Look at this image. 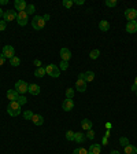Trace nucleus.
<instances>
[{
  "label": "nucleus",
  "mask_w": 137,
  "mask_h": 154,
  "mask_svg": "<svg viewBox=\"0 0 137 154\" xmlns=\"http://www.w3.org/2000/svg\"><path fill=\"white\" fill-rule=\"evenodd\" d=\"M100 150H101L100 144L93 143V144H90V147L88 149V153L89 154H100Z\"/></svg>",
  "instance_id": "obj_15"
},
{
  "label": "nucleus",
  "mask_w": 137,
  "mask_h": 154,
  "mask_svg": "<svg viewBox=\"0 0 137 154\" xmlns=\"http://www.w3.org/2000/svg\"><path fill=\"white\" fill-rule=\"evenodd\" d=\"M17 14H18V13H15L14 10H7V11H4L3 21H6V22L14 21V19H17Z\"/></svg>",
  "instance_id": "obj_7"
},
{
  "label": "nucleus",
  "mask_w": 137,
  "mask_h": 154,
  "mask_svg": "<svg viewBox=\"0 0 137 154\" xmlns=\"http://www.w3.org/2000/svg\"><path fill=\"white\" fill-rule=\"evenodd\" d=\"M32 121H33V124H36V125H43L44 118H43V116H40V114H33Z\"/></svg>",
  "instance_id": "obj_19"
},
{
  "label": "nucleus",
  "mask_w": 137,
  "mask_h": 154,
  "mask_svg": "<svg viewBox=\"0 0 137 154\" xmlns=\"http://www.w3.org/2000/svg\"><path fill=\"white\" fill-rule=\"evenodd\" d=\"M28 92L32 94V95H39L40 94V85H37V84H29V88H28Z\"/></svg>",
  "instance_id": "obj_17"
},
{
  "label": "nucleus",
  "mask_w": 137,
  "mask_h": 154,
  "mask_svg": "<svg viewBox=\"0 0 137 154\" xmlns=\"http://www.w3.org/2000/svg\"><path fill=\"white\" fill-rule=\"evenodd\" d=\"M4 4H8V0H0V6H4Z\"/></svg>",
  "instance_id": "obj_42"
},
{
  "label": "nucleus",
  "mask_w": 137,
  "mask_h": 154,
  "mask_svg": "<svg viewBox=\"0 0 137 154\" xmlns=\"http://www.w3.org/2000/svg\"><path fill=\"white\" fill-rule=\"evenodd\" d=\"M60 58H62V61H66V62L70 61V58H71L70 50H68V48H62L60 50Z\"/></svg>",
  "instance_id": "obj_13"
},
{
  "label": "nucleus",
  "mask_w": 137,
  "mask_h": 154,
  "mask_svg": "<svg viewBox=\"0 0 137 154\" xmlns=\"http://www.w3.org/2000/svg\"><path fill=\"white\" fill-rule=\"evenodd\" d=\"M23 117H25V120H30V121H32V118H33V111H32V110H26L25 113H23Z\"/></svg>",
  "instance_id": "obj_31"
},
{
  "label": "nucleus",
  "mask_w": 137,
  "mask_h": 154,
  "mask_svg": "<svg viewBox=\"0 0 137 154\" xmlns=\"http://www.w3.org/2000/svg\"><path fill=\"white\" fill-rule=\"evenodd\" d=\"M63 7L65 8H70L73 6V4H74V1H73V0H63Z\"/></svg>",
  "instance_id": "obj_33"
},
{
  "label": "nucleus",
  "mask_w": 137,
  "mask_h": 154,
  "mask_svg": "<svg viewBox=\"0 0 137 154\" xmlns=\"http://www.w3.org/2000/svg\"><path fill=\"white\" fill-rule=\"evenodd\" d=\"M104 135H106V138H110V135H111V131H110V129H107Z\"/></svg>",
  "instance_id": "obj_43"
},
{
  "label": "nucleus",
  "mask_w": 137,
  "mask_h": 154,
  "mask_svg": "<svg viewBox=\"0 0 137 154\" xmlns=\"http://www.w3.org/2000/svg\"><path fill=\"white\" fill-rule=\"evenodd\" d=\"M101 144H104V146H106V144H108V139L106 138V136L103 138V143H101Z\"/></svg>",
  "instance_id": "obj_44"
},
{
  "label": "nucleus",
  "mask_w": 137,
  "mask_h": 154,
  "mask_svg": "<svg viewBox=\"0 0 137 154\" xmlns=\"http://www.w3.org/2000/svg\"><path fill=\"white\" fill-rule=\"evenodd\" d=\"M136 97H137V91H136Z\"/></svg>",
  "instance_id": "obj_50"
},
{
  "label": "nucleus",
  "mask_w": 137,
  "mask_h": 154,
  "mask_svg": "<svg viewBox=\"0 0 137 154\" xmlns=\"http://www.w3.org/2000/svg\"><path fill=\"white\" fill-rule=\"evenodd\" d=\"M92 125H93V122L90 121L89 118H84L82 121H81V127H82L84 131H89V129H92Z\"/></svg>",
  "instance_id": "obj_16"
},
{
  "label": "nucleus",
  "mask_w": 137,
  "mask_h": 154,
  "mask_svg": "<svg viewBox=\"0 0 137 154\" xmlns=\"http://www.w3.org/2000/svg\"><path fill=\"white\" fill-rule=\"evenodd\" d=\"M45 74H47V73H45V68H43V66H41V68H37L36 70H34V76H36V77H39V79L44 77Z\"/></svg>",
  "instance_id": "obj_20"
},
{
  "label": "nucleus",
  "mask_w": 137,
  "mask_h": 154,
  "mask_svg": "<svg viewBox=\"0 0 137 154\" xmlns=\"http://www.w3.org/2000/svg\"><path fill=\"white\" fill-rule=\"evenodd\" d=\"M74 135H76V132H73V131H67V132H66V139L67 140H74Z\"/></svg>",
  "instance_id": "obj_34"
},
{
  "label": "nucleus",
  "mask_w": 137,
  "mask_h": 154,
  "mask_svg": "<svg viewBox=\"0 0 137 154\" xmlns=\"http://www.w3.org/2000/svg\"><path fill=\"white\" fill-rule=\"evenodd\" d=\"M6 28H7V22H6V21H0V32L6 30Z\"/></svg>",
  "instance_id": "obj_37"
},
{
  "label": "nucleus",
  "mask_w": 137,
  "mask_h": 154,
  "mask_svg": "<svg viewBox=\"0 0 137 154\" xmlns=\"http://www.w3.org/2000/svg\"><path fill=\"white\" fill-rule=\"evenodd\" d=\"M134 84H136V85H137V77H136V79H134Z\"/></svg>",
  "instance_id": "obj_49"
},
{
  "label": "nucleus",
  "mask_w": 137,
  "mask_h": 154,
  "mask_svg": "<svg viewBox=\"0 0 137 154\" xmlns=\"http://www.w3.org/2000/svg\"><path fill=\"white\" fill-rule=\"evenodd\" d=\"M32 26H33V29H36V30H41V29L45 26V21H44L43 17L34 15L32 19Z\"/></svg>",
  "instance_id": "obj_3"
},
{
  "label": "nucleus",
  "mask_w": 137,
  "mask_h": 154,
  "mask_svg": "<svg viewBox=\"0 0 137 154\" xmlns=\"http://www.w3.org/2000/svg\"><path fill=\"white\" fill-rule=\"evenodd\" d=\"M117 4H118L117 0H106V6L107 7H115Z\"/></svg>",
  "instance_id": "obj_32"
},
{
  "label": "nucleus",
  "mask_w": 137,
  "mask_h": 154,
  "mask_svg": "<svg viewBox=\"0 0 137 154\" xmlns=\"http://www.w3.org/2000/svg\"><path fill=\"white\" fill-rule=\"evenodd\" d=\"M74 140H76L77 143H84V140H85V135L82 132H76L74 135Z\"/></svg>",
  "instance_id": "obj_21"
},
{
  "label": "nucleus",
  "mask_w": 137,
  "mask_h": 154,
  "mask_svg": "<svg viewBox=\"0 0 137 154\" xmlns=\"http://www.w3.org/2000/svg\"><path fill=\"white\" fill-rule=\"evenodd\" d=\"M67 68H68V62L62 61L60 65H59V69H60V70H67Z\"/></svg>",
  "instance_id": "obj_35"
},
{
  "label": "nucleus",
  "mask_w": 137,
  "mask_h": 154,
  "mask_svg": "<svg viewBox=\"0 0 137 154\" xmlns=\"http://www.w3.org/2000/svg\"><path fill=\"white\" fill-rule=\"evenodd\" d=\"M132 91H133V92H134V91H137V85H136V84H133V85H132Z\"/></svg>",
  "instance_id": "obj_45"
},
{
  "label": "nucleus",
  "mask_w": 137,
  "mask_h": 154,
  "mask_svg": "<svg viewBox=\"0 0 137 154\" xmlns=\"http://www.w3.org/2000/svg\"><path fill=\"white\" fill-rule=\"evenodd\" d=\"M4 62H6V58H4L3 54H1V55H0V66H3Z\"/></svg>",
  "instance_id": "obj_39"
},
{
  "label": "nucleus",
  "mask_w": 137,
  "mask_h": 154,
  "mask_svg": "<svg viewBox=\"0 0 137 154\" xmlns=\"http://www.w3.org/2000/svg\"><path fill=\"white\" fill-rule=\"evenodd\" d=\"M123 151H125V154H137V147L129 143L128 146H125Z\"/></svg>",
  "instance_id": "obj_18"
},
{
  "label": "nucleus",
  "mask_w": 137,
  "mask_h": 154,
  "mask_svg": "<svg viewBox=\"0 0 137 154\" xmlns=\"http://www.w3.org/2000/svg\"><path fill=\"white\" fill-rule=\"evenodd\" d=\"M111 122H107V124H106V128H107V129H110V128H111Z\"/></svg>",
  "instance_id": "obj_46"
},
{
  "label": "nucleus",
  "mask_w": 137,
  "mask_h": 154,
  "mask_svg": "<svg viewBox=\"0 0 137 154\" xmlns=\"http://www.w3.org/2000/svg\"><path fill=\"white\" fill-rule=\"evenodd\" d=\"M21 105L15 100V102H10L7 106V113L11 116V117H17V116L21 114Z\"/></svg>",
  "instance_id": "obj_1"
},
{
  "label": "nucleus",
  "mask_w": 137,
  "mask_h": 154,
  "mask_svg": "<svg viewBox=\"0 0 137 154\" xmlns=\"http://www.w3.org/2000/svg\"><path fill=\"white\" fill-rule=\"evenodd\" d=\"M14 7L15 10L18 11H26V7H28V4H26L25 0H15L14 1Z\"/></svg>",
  "instance_id": "obj_9"
},
{
  "label": "nucleus",
  "mask_w": 137,
  "mask_h": 154,
  "mask_svg": "<svg viewBox=\"0 0 137 154\" xmlns=\"http://www.w3.org/2000/svg\"><path fill=\"white\" fill-rule=\"evenodd\" d=\"M125 18H126L129 22L136 21V18H137L136 8H128V10H125Z\"/></svg>",
  "instance_id": "obj_8"
},
{
  "label": "nucleus",
  "mask_w": 137,
  "mask_h": 154,
  "mask_svg": "<svg viewBox=\"0 0 137 154\" xmlns=\"http://www.w3.org/2000/svg\"><path fill=\"white\" fill-rule=\"evenodd\" d=\"M136 22H137V18H136Z\"/></svg>",
  "instance_id": "obj_52"
},
{
  "label": "nucleus",
  "mask_w": 137,
  "mask_h": 154,
  "mask_svg": "<svg viewBox=\"0 0 137 154\" xmlns=\"http://www.w3.org/2000/svg\"><path fill=\"white\" fill-rule=\"evenodd\" d=\"M87 138L90 140H93L95 139V132H93V129H89V131H87Z\"/></svg>",
  "instance_id": "obj_36"
},
{
  "label": "nucleus",
  "mask_w": 137,
  "mask_h": 154,
  "mask_svg": "<svg viewBox=\"0 0 137 154\" xmlns=\"http://www.w3.org/2000/svg\"><path fill=\"white\" fill-rule=\"evenodd\" d=\"M73 154H89V153H88L87 149H84V147H78V149H76V150L73 151Z\"/></svg>",
  "instance_id": "obj_29"
},
{
  "label": "nucleus",
  "mask_w": 137,
  "mask_h": 154,
  "mask_svg": "<svg viewBox=\"0 0 137 154\" xmlns=\"http://www.w3.org/2000/svg\"><path fill=\"white\" fill-rule=\"evenodd\" d=\"M43 18H44V21L47 22V21H50V18H51V17H50V14H45V15H44V17H43Z\"/></svg>",
  "instance_id": "obj_41"
},
{
  "label": "nucleus",
  "mask_w": 137,
  "mask_h": 154,
  "mask_svg": "<svg viewBox=\"0 0 137 154\" xmlns=\"http://www.w3.org/2000/svg\"><path fill=\"white\" fill-rule=\"evenodd\" d=\"M73 108H74L73 99H67V98H66V99L63 100V103H62V109L65 111H70V110H73Z\"/></svg>",
  "instance_id": "obj_11"
},
{
  "label": "nucleus",
  "mask_w": 137,
  "mask_h": 154,
  "mask_svg": "<svg viewBox=\"0 0 137 154\" xmlns=\"http://www.w3.org/2000/svg\"><path fill=\"white\" fill-rule=\"evenodd\" d=\"M33 63H34V66H37V68H41V61H40V59H34Z\"/></svg>",
  "instance_id": "obj_38"
},
{
  "label": "nucleus",
  "mask_w": 137,
  "mask_h": 154,
  "mask_svg": "<svg viewBox=\"0 0 137 154\" xmlns=\"http://www.w3.org/2000/svg\"><path fill=\"white\" fill-rule=\"evenodd\" d=\"M3 15H4V11L1 10V7H0V18H1V17H3Z\"/></svg>",
  "instance_id": "obj_48"
},
{
  "label": "nucleus",
  "mask_w": 137,
  "mask_h": 154,
  "mask_svg": "<svg viewBox=\"0 0 137 154\" xmlns=\"http://www.w3.org/2000/svg\"><path fill=\"white\" fill-rule=\"evenodd\" d=\"M95 79V73L90 72V70H88V72H85V81H93Z\"/></svg>",
  "instance_id": "obj_23"
},
{
  "label": "nucleus",
  "mask_w": 137,
  "mask_h": 154,
  "mask_svg": "<svg viewBox=\"0 0 137 154\" xmlns=\"http://www.w3.org/2000/svg\"><path fill=\"white\" fill-rule=\"evenodd\" d=\"M136 13H137V8H136Z\"/></svg>",
  "instance_id": "obj_51"
},
{
  "label": "nucleus",
  "mask_w": 137,
  "mask_h": 154,
  "mask_svg": "<svg viewBox=\"0 0 137 154\" xmlns=\"http://www.w3.org/2000/svg\"><path fill=\"white\" fill-rule=\"evenodd\" d=\"M99 29L103 30V32H107L108 29H110V24L107 21H100L99 22Z\"/></svg>",
  "instance_id": "obj_22"
},
{
  "label": "nucleus",
  "mask_w": 137,
  "mask_h": 154,
  "mask_svg": "<svg viewBox=\"0 0 137 154\" xmlns=\"http://www.w3.org/2000/svg\"><path fill=\"white\" fill-rule=\"evenodd\" d=\"M34 11H36V7H34V4H28V7H26V13H28V15L34 14Z\"/></svg>",
  "instance_id": "obj_27"
},
{
  "label": "nucleus",
  "mask_w": 137,
  "mask_h": 154,
  "mask_svg": "<svg viewBox=\"0 0 137 154\" xmlns=\"http://www.w3.org/2000/svg\"><path fill=\"white\" fill-rule=\"evenodd\" d=\"M119 144H121L122 147L128 146V144H129V139H128V138H125V136H122V138H119Z\"/></svg>",
  "instance_id": "obj_30"
},
{
  "label": "nucleus",
  "mask_w": 137,
  "mask_h": 154,
  "mask_svg": "<svg viewBox=\"0 0 137 154\" xmlns=\"http://www.w3.org/2000/svg\"><path fill=\"white\" fill-rule=\"evenodd\" d=\"M18 97H19V94L18 91L15 90H8L7 91V99H10V102H15V100H18Z\"/></svg>",
  "instance_id": "obj_12"
},
{
  "label": "nucleus",
  "mask_w": 137,
  "mask_h": 154,
  "mask_svg": "<svg viewBox=\"0 0 137 154\" xmlns=\"http://www.w3.org/2000/svg\"><path fill=\"white\" fill-rule=\"evenodd\" d=\"M45 73H47L48 76H51V77L56 79V77H59V76H60V69L58 68V65L51 63V65H48L47 68H45Z\"/></svg>",
  "instance_id": "obj_2"
},
{
  "label": "nucleus",
  "mask_w": 137,
  "mask_h": 154,
  "mask_svg": "<svg viewBox=\"0 0 137 154\" xmlns=\"http://www.w3.org/2000/svg\"><path fill=\"white\" fill-rule=\"evenodd\" d=\"M28 88H29V84L23 80H18L15 83V90L18 91L19 95H25V92H28Z\"/></svg>",
  "instance_id": "obj_4"
},
{
  "label": "nucleus",
  "mask_w": 137,
  "mask_h": 154,
  "mask_svg": "<svg viewBox=\"0 0 137 154\" xmlns=\"http://www.w3.org/2000/svg\"><path fill=\"white\" fill-rule=\"evenodd\" d=\"M110 154H121V153H119V151H118V150H112V151H111V153H110Z\"/></svg>",
  "instance_id": "obj_47"
},
{
  "label": "nucleus",
  "mask_w": 137,
  "mask_h": 154,
  "mask_svg": "<svg viewBox=\"0 0 137 154\" xmlns=\"http://www.w3.org/2000/svg\"><path fill=\"white\" fill-rule=\"evenodd\" d=\"M3 55L4 58H8V59H11V58H14L15 57V50H14V47L12 46H4L3 47Z\"/></svg>",
  "instance_id": "obj_6"
},
{
  "label": "nucleus",
  "mask_w": 137,
  "mask_h": 154,
  "mask_svg": "<svg viewBox=\"0 0 137 154\" xmlns=\"http://www.w3.org/2000/svg\"><path fill=\"white\" fill-rule=\"evenodd\" d=\"M28 13L26 11H19L18 14H17V22H18L19 26H25L28 24Z\"/></svg>",
  "instance_id": "obj_5"
},
{
  "label": "nucleus",
  "mask_w": 137,
  "mask_h": 154,
  "mask_svg": "<svg viewBox=\"0 0 137 154\" xmlns=\"http://www.w3.org/2000/svg\"><path fill=\"white\" fill-rule=\"evenodd\" d=\"M99 55H100V51H99V50H92L89 52V58H90V59H98Z\"/></svg>",
  "instance_id": "obj_25"
},
{
  "label": "nucleus",
  "mask_w": 137,
  "mask_h": 154,
  "mask_svg": "<svg viewBox=\"0 0 137 154\" xmlns=\"http://www.w3.org/2000/svg\"><path fill=\"white\" fill-rule=\"evenodd\" d=\"M74 92H76L74 88H67V90H66V98H67V99H73V98H74Z\"/></svg>",
  "instance_id": "obj_26"
},
{
  "label": "nucleus",
  "mask_w": 137,
  "mask_h": 154,
  "mask_svg": "<svg viewBox=\"0 0 137 154\" xmlns=\"http://www.w3.org/2000/svg\"><path fill=\"white\" fill-rule=\"evenodd\" d=\"M85 3V0H76L74 1V4H77V6H81V4H84Z\"/></svg>",
  "instance_id": "obj_40"
},
{
  "label": "nucleus",
  "mask_w": 137,
  "mask_h": 154,
  "mask_svg": "<svg viewBox=\"0 0 137 154\" xmlns=\"http://www.w3.org/2000/svg\"><path fill=\"white\" fill-rule=\"evenodd\" d=\"M10 65L11 66H19L21 65V59H19L18 57H14L10 59Z\"/></svg>",
  "instance_id": "obj_24"
},
{
  "label": "nucleus",
  "mask_w": 137,
  "mask_h": 154,
  "mask_svg": "<svg viewBox=\"0 0 137 154\" xmlns=\"http://www.w3.org/2000/svg\"><path fill=\"white\" fill-rule=\"evenodd\" d=\"M126 32L128 33H136L137 32V22L136 21L128 22L126 24Z\"/></svg>",
  "instance_id": "obj_14"
},
{
  "label": "nucleus",
  "mask_w": 137,
  "mask_h": 154,
  "mask_svg": "<svg viewBox=\"0 0 137 154\" xmlns=\"http://www.w3.org/2000/svg\"><path fill=\"white\" fill-rule=\"evenodd\" d=\"M17 102H18L21 106H23V105L28 103V99H26L25 95H19V97H18V100H17Z\"/></svg>",
  "instance_id": "obj_28"
},
{
  "label": "nucleus",
  "mask_w": 137,
  "mask_h": 154,
  "mask_svg": "<svg viewBox=\"0 0 137 154\" xmlns=\"http://www.w3.org/2000/svg\"><path fill=\"white\" fill-rule=\"evenodd\" d=\"M76 90L79 92H85L87 91V81L84 79H78L76 83Z\"/></svg>",
  "instance_id": "obj_10"
}]
</instances>
